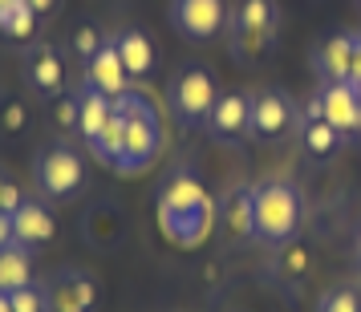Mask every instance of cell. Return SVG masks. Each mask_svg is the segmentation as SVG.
I'll use <instances>...</instances> for the list:
<instances>
[{
  "instance_id": "4",
  "label": "cell",
  "mask_w": 361,
  "mask_h": 312,
  "mask_svg": "<svg viewBox=\"0 0 361 312\" xmlns=\"http://www.w3.org/2000/svg\"><path fill=\"white\" fill-rule=\"evenodd\" d=\"M122 110H126V142H122V163H118V170L138 175L163 150V126H159V114L138 94H122Z\"/></svg>"
},
{
  "instance_id": "22",
  "label": "cell",
  "mask_w": 361,
  "mask_h": 312,
  "mask_svg": "<svg viewBox=\"0 0 361 312\" xmlns=\"http://www.w3.org/2000/svg\"><path fill=\"white\" fill-rule=\"evenodd\" d=\"M219 215L231 235H252V191H235L219 203Z\"/></svg>"
},
{
  "instance_id": "14",
  "label": "cell",
  "mask_w": 361,
  "mask_h": 312,
  "mask_svg": "<svg viewBox=\"0 0 361 312\" xmlns=\"http://www.w3.org/2000/svg\"><path fill=\"white\" fill-rule=\"evenodd\" d=\"M25 77L33 85L37 94H61V85H66V65H61V53L53 49V45H33V49L25 53Z\"/></svg>"
},
{
  "instance_id": "1",
  "label": "cell",
  "mask_w": 361,
  "mask_h": 312,
  "mask_svg": "<svg viewBox=\"0 0 361 312\" xmlns=\"http://www.w3.org/2000/svg\"><path fill=\"white\" fill-rule=\"evenodd\" d=\"M300 191L284 179H268L260 187H252V235L264 244H288L300 227Z\"/></svg>"
},
{
  "instance_id": "24",
  "label": "cell",
  "mask_w": 361,
  "mask_h": 312,
  "mask_svg": "<svg viewBox=\"0 0 361 312\" xmlns=\"http://www.w3.org/2000/svg\"><path fill=\"white\" fill-rule=\"evenodd\" d=\"M321 312H361V296L353 288H333L321 300Z\"/></svg>"
},
{
  "instance_id": "17",
  "label": "cell",
  "mask_w": 361,
  "mask_h": 312,
  "mask_svg": "<svg viewBox=\"0 0 361 312\" xmlns=\"http://www.w3.org/2000/svg\"><path fill=\"white\" fill-rule=\"evenodd\" d=\"M122 142H126V110H122V98H114V114H110V122L102 126V134L90 142V150H94V158H102L106 166L122 163Z\"/></svg>"
},
{
  "instance_id": "13",
  "label": "cell",
  "mask_w": 361,
  "mask_h": 312,
  "mask_svg": "<svg viewBox=\"0 0 361 312\" xmlns=\"http://www.w3.org/2000/svg\"><path fill=\"white\" fill-rule=\"evenodd\" d=\"M13 231H17V244L29 247V251H37V247H45L53 239V231H57V223H53V211L49 203L37 195V199H20V207L13 211Z\"/></svg>"
},
{
  "instance_id": "30",
  "label": "cell",
  "mask_w": 361,
  "mask_h": 312,
  "mask_svg": "<svg viewBox=\"0 0 361 312\" xmlns=\"http://www.w3.org/2000/svg\"><path fill=\"white\" fill-rule=\"evenodd\" d=\"M0 312H13V300H8V292H0Z\"/></svg>"
},
{
  "instance_id": "3",
  "label": "cell",
  "mask_w": 361,
  "mask_h": 312,
  "mask_svg": "<svg viewBox=\"0 0 361 312\" xmlns=\"http://www.w3.org/2000/svg\"><path fill=\"white\" fill-rule=\"evenodd\" d=\"M33 182L45 203H69L85 182V158L69 142H49L33 158Z\"/></svg>"
},
{
  "instance_id": "20",
  "label": "cell",
  "mask_w": 361,
  "mask_h": 312,
  "mask_svg": "<svg viewBox=\"0 0 361 312\" xmlns=\"http://www.w3.org/2000/svg\"><path fill=\"white\" fill-rule=\"evenodd\" d=\"M33 29H37V8L29 0H8L0 8V33L8 37V41H29Z\"/></svg>"
},
{
  "instance_id": "18",
  "label": "cell",
  "mask_w": 361,
  "mask_h": 312,
  "mask_svg": "<svg viewBox=\"0 0 361 312\" xmlns=\"http://www.w3.org/2000/svg\"><path fill=\"white\" fill-rule=\"evenodd\" d=\"M25 284H33V251L29 247H4L0 251V292H17Z\"/></svg>"
},
{
  "instance_id": "25",
  "label": "cell",
  "mask_w": 361,
  "mask_h": 312,
  "mask_svg": "<svg viewBox=\"0 0 361 312\" xmlns=\"http://www.w3.org/2000/svg\"><path fill=\"white\" fill-rule=\"evenodd\" d=\"M102 45H106V37H102L94 25H85V29H78V33H73V53H78V61H90Z\"/></svg>"
},
{
  "instance_id": "10",
  "label": "cell",
  "mask_w": 361,
  "mask_h": 312,
  "mask_svg": "<svg viewBox=\"0 0 361 312\" xmlns=\"http://www.w3.org/2000/svg\"><path fill=\"white\" fill-rule=\"evenodd\" d=\"M82 85L94 89V94H102V98H122V94H130V73H126V65H122V57H118V49H114V37L85 61Z\"/></svg>"
},
{
  "instance_id": "12",
  "label": "cell",
  "mask_w": 361,
  "mask_h": 312,
  "mask_svg": "<svg viewBox=\"0 0 361 312\" xmlns=\"http://www.w3.org/2000/svg\"><path fill=\"white\" fill-rule=\"evenodd\" d=\"M207 126L219 142H240L247 130H252V98L244 89H228L215 98V110L207 118Z\"/></svg>"
},
{
  "instance_id": "11",
  "label": "cell",
  "mask_w": 361,
  "mask_h": 312,
  "mask_svg": "<svg viewBox=\"0 0 361 312\" xmlns=\"http://www.w3.org/2000/svg\"><path fill=\"white\" fill-rule=\"evenodd\" d=\"M317 101H321V118L337 134H361V98L349 82H325Z\"/></svg>"
},
{
  "instance_id": "21",
  "label": "cell",
  "mask_w": 361,
  "mask_h": 312,
  "mask_svg": "<svg viewBox=\"0 0 361 312\" xmlns=\"http://www.w3.org/2000/svg\"><path fill=\"white\" fill-rule=\"evenodd\" d=\"M300 142H305V150H309L312 158H329L337 150V142H341V134L333 130L325 118H312V122L300 126Z\"/></svg>"
},
{
  "instance_id": "23",
  "label": "cell",
  "mask_w": 361,
  "mask_h": 312,
  "mask_svg": "<svg viewBox=\"0 0 361 312\" xmlns=\"http://www.w3.org/2000/svg\"><path fill=\"white\" fill-rule=\"evenodd\" d=\"M8 300H13V312H49V288L41 280L25 284L17 292H8Z\"/></svg>"
},
{
  "instance_id": "32",
  "label": "cell",
  "mask_w": 361,
  "mask_h": 312,
  "mask_svg": "<svg viewBox=\"0 0 361 312\" xmlns=\"http://www.w3.org/2000/svg\"><path fill=\"white\" fill-rule=\"evenodd\" d=\"M4 4H8V0H0V8H4Z\"/></svg>"
},
{
  "instance_id": "2",
  "label": "cell",
  "mask_w": 361,
  "mask_h": 312,
  "mask_svg": "<svg viewBox=\"0 0 361 312\" xmlns=\"http://www.w3.org/2000/svg\"><path fill=\"white\" fill-rule=\"evenodd\" d=\"M159 215H163L166 235H175L179 223H187V239H183L187 247H195L199 239L212 231V199H207V191H203L195 179H187V175H179L175 182L163 187V195H159Z\"/></svg>"
},
{
  "instance_id": "27",
  "label": "cell",
  "mask_w": 361,
  "mask_h": 312,
  "mask_svg": "<svg viewBox=\"0 0 361 312\" xmlns=\"http://www.w3.org/2000/svg\"><path fill=\"white\" fill-rule=\"evenodd\" d=\"M13 244H17V231H13V215L0 211V251H4V247H13Z\"/></svg>"
},
{
  "instance_id": "19",
  "label": "cell",
  "mask_w": 361,
  "mask_h": 312,
  "mask_svg": "<svg viewBox=\"0 0 361 312\" xmlns=\"http://www.w3.org/2000/svg\"><path fill=\"white\" fill-rule=\"evenodd\" d=\"M349 57H353V37H333L317 53V69L325 82H349Z\"/></svg>"
},
{
  "instance_id": "7",
  "label": "cell",
  "mask_w": 361,
  "mask_h": 312,
  "mask_svg": "<svg viewBox=\"0 0 361 312\" xmlns=\"http://www.w3.org/2000/svg\"><path fill=\"white\" fill-rule=\"evenodd\" d=\"M228 33L240 53H260L276 33V4L272 0H235V13L228 17Z\"/></svg>"
},
{
  "instance_id": "29",
  "label": "cell",
  "mask_w": 361,
  "mask_h": 312,
  "mask_svg": "<svg viewBox=\"0 0 361 312\" xmlns=\"http://www.w3.org/2000/svg\"><path fill=\"white\" fill-rule=\"evenodd\" d=\"M29 4L37 8V17H45V13H53V4H57V0H29Z\"/></svg>"
},
{
  "instance_id": "31",
  "label": "cell",
  "mask_w": 361,
  "mask_h": 312,
  "mask_svg": "<svg viewBox=\"0 0 361 312\" xmlns=\"http://www.w3.org/2000/svg\"><path fill=\"white\" fill-rule=\"evenodd\" d=\"M353 89H357V98H361V85H353Z\"/></svg>"
},
{
  "instance_id": "6",
  "label": "cell",
  "mask_w": 361,
  "mask_h": 312,
  "mask_svg": "<svg viewBox=\"0 0 361 312\" xmlns=\"http://www.w3.org/2000/svg\"><path fill=\"white\" fill-rule=\"evenodd\" d=\"M171 25L183 41H215L228 33V0H171Z\"/></svg>"
},
{
  "instance_id": "15",
  "label": "cell",
  "mask_w": 361,
  "mask_h": 312,
  "mask_svg": "<svg viewBox=\"0 0 361 312\" xmlns=\"http://www.w3.org/2000/svg\"><path fill=\"white\" fill-rule=\"evenodd\" d=\"M110 114H114V98H102L94 89H85V85L73 94V126H78V134H82L85 142L98 138L102 126L110 122Z\"/></svg>"
},
{
  "instance_id": "5",
  "label": "cell",
  "mask_w": 361,
  "mask_h": 312,
  "mask_svg": "<svg viewBox=\"0 0 361 312\" xmlns=\"http://www.w3.org/2000/svg\"><path fill=\"white\" fill-rule=\"evenodd\" d=\"M166 98H171V110H175V118L183 126H203L215 110L219 89H215V77L203 65H183L175 69Z\"/></svg>"
},
{
  "instance_id": "9",
  "label": "cell",
  "mask_w": 361,
  "mask_h": 312,
  "mask_svg": "<svg viewBox=\"0 0 361 312\" xmlns=\"http://www.w3.org/2000/svg\"><path fill=\"white\" fill-rule=\"evenodd\" d=\"M296 126V110L288 94H280V89H260L256 98H252V138H260V142H276L284 134Z\"/></svg>"
},
{
  "instance_id": "16",
  "label": "cell",
  "mask_w": 361,
  "mask_h": 312,
  "mask_svg": "<svg viewBox=\"0 0 361 312\" xmlns=\"http://www.w3.org/2000/svg\"><path fill=\"white\" fill-rule=\"evenodd\" d=\"M114 49H118V57H122V65H126L130 77H147L150 65H154V41L142 29H122L114 37Z\"/></svg>"
},
{
  "instance_id": "26",
  "label": "cell",
  "mask_w": 361,
  "mask_h": 312,
  "mask_svg": "<svg viewBox=\"0 0 361 312\" xmlns=\"http://www.w3.org/2000/svg\"><path fill=\"white\" fill-rule=\"evenodd\" d=\"M20 199H25V195H20V187H17L13 179H8L4 170H0V211H8V215H13V211L20 207Z\"/></svg>"
},
{
  "instance_id": "8",
  "label": "cell",
  "mask_w": 361,
  "mask_h": 312,
  "mask_svg": "<svg viewBox=\"0 0 361 312\" xmlns=\"http://www.w3.org/2000/svg\"><path fill=\"white\" fill-rule=\"evenodd\" d=\"M49 288V312H94L98 308V280L82 268H61L45 284Z\"/></svg>"
},
{
  "instance_id": "28",
  "label": "cell",
  "mask_w": 361,
  "mask_h": 312,
  "mask_svg": "<svg viewBox=\"0 0 361 312\" xmlns=\"http://www.w3.org/2000/svg\"><path fill=\"white\" fill-rule=\"evenodd\" d=\"M349 85H361V37H353V57H349Z\"/></svg>"
}]
</instances>
